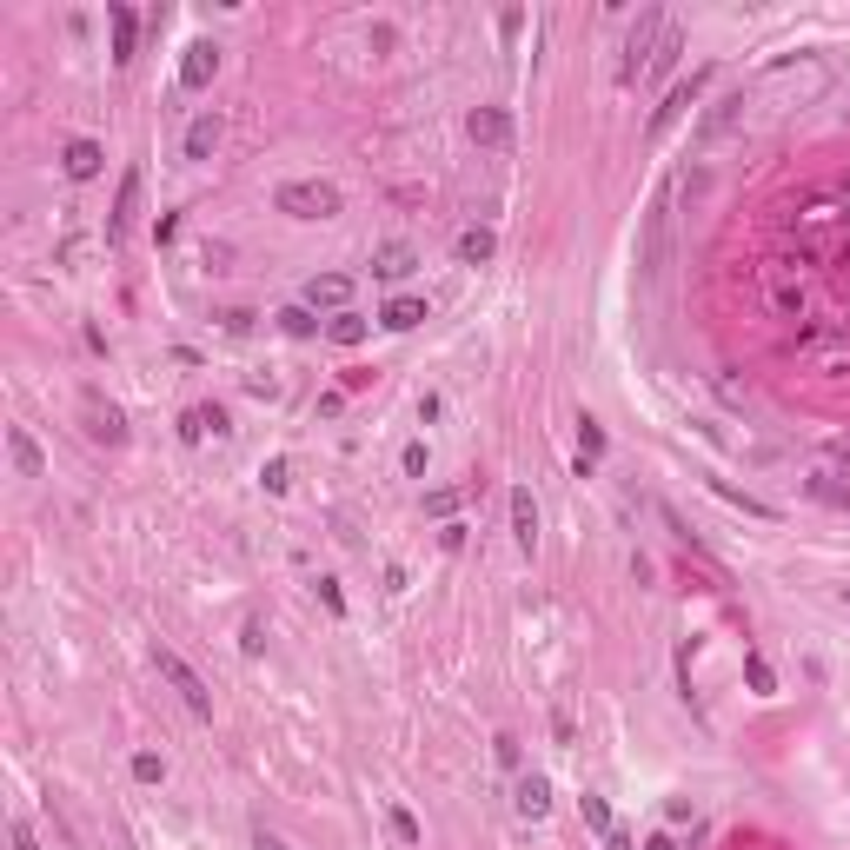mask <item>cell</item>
Listing matches in <instances>:
<instances>
[{"mask_svg":"<svg viewBox=\"0 0 850 850\" xmlns=\"http://www.w3.org/2000/svg\"><path fill=\"white\" fill-rule=\"evenodd\" d=\"M665 27H671V20L658 14V7H645V14H638V27L625 34V60H618V87H638V74H651V54H658Z\"/></svg>","mask_w":850,"mask_h":850,"instance_id":"1","label":"cell"},{"mask_svg":"<svg viewBox=\"0 0 850 850\" xmlns=\"http://www.w3.org/2000/svg\"><path fill=\"white\" fill-rule=\"evenodd\" d=\"M273 206L279 213H293V220H333L339 213V186L333 180H286Z\"/></svg>","mask_w":850,"mask_h":850,"instance_id":"2","label":"cell"},{"mask_svg":"<svg viewBox=\"0 0 850 850\" xmlns=\"http://www.w3.org/2000/svg\"><path fill=\"white\" fill-rule=\"evenodd\" d=\"M153 665H160V678H167L173 691L186 698V711H193V718H213V691H206V678H200L193 665H186L180 651H167V645H160V651H153Z\"/></svg>","mask_w":850,"mask_h":850,"instance_id":"3","label":"cell"},{"mask_svg":"<svg viewBox=\"0 0 850 850\" xmlns=\"http://www.w3.org/2000/svg\"><path fill=\"white\" fill-rule=\"evenodd\" d=\"M665 226H671V186L645 213V246H638V266H645V273H658V259H665Z\"/></svg>","mask_w":850,"mask_h":850,"instance_id":"4","label":"cell"},{"mask_svg":"<svg viewBox=\"0 0 850 850\" xmlns=\"http://www.w3.org/2000/svg\"><path fill=\"white\" fill-rule=\"evenodd\" d=\"M346 299H352V273H313L306 279V306L313 313H346Z\"/></svg>","mask_w":850,"mask_h":850,"instance_id":"5","label":"cell"},{"mask_svg":"<svg viewBox=\"0 0 850 850\" xmlns=\"http://www.w3.org/2000/svg\"><path fill=\"white\" fill-rule=\"evenodd\" d=\"M213 74H220V47H213V40H193V47H186V60H180V87L200 93Z\"/></svg>","mask_w":850,"mask_h":850,"instance_id":"6","label":"cell"},{"mask_svg":"<svg viewBox=\"0 0 850 850\" xmlns=\"http://www.w3.org/2000/svg\"><path fill=\"white\" fill-rule=\"evenodd\" d=\"M465 133H472L479 147H505V140H512V113H505V107H472Z\"/></svg>","mask_w":850,"mask_h":850,"instance_id":"7","label":"cell"},{"mask_svg":"<svg viewBox=\"0 0 850 850\" xmlns=\"http://www.w3.org/2000/svg\"><path fill=\"white\" fill-rule=\"evenodd\" d=\"M133 206H140V167L120 173V193H113V213H107V240H120L133 226Z\"/></svg>","mask_w":850,"mask_h":850,"instance_id":"8","label":"cell"},{"mask_svg":"<svg viewBox=\"0 0 850 850\" xmlns=\"http://www.w3.org/2000/svg\"><path fill=\"white\" fill-rule=\"evenodd\" d=\"M60 167H67V180H100V167H107V153L93 147V140H67V153H60Z\"/></svg>","mask_w":850,"mask_h":850,"instance_id":"9","label":"cell"},{"mask_svg":"<svg viewBox=\"0 0 850 850\" xmlns=\"http://www.w3.org/2000/svg\"><path fill=\"white\" fill-rule=\"evenodd\" d=\"M87 439H100V445H127V419L113 406H100V399H87Z\"/></svg>","mask_w":850,"mask_h":850,"instance_id":"10","label":"cell"},{"mask_svg":"<svg viewBox=\"0 0 850 850\" xmlns=\"http://www.w3.org/2000/svg\"><path fill=\"white\" fill-rule=\"evenodd\" d=\"M698 93H704V74H691V87H671V100H665L658 113H651V133H671V127L684 120V107L698 100Z\"/></svg>","mask_w":850,"mask_h":850,"instance_id":"11","label":"cell"},{"mask_svg":"<svg viewBox=\"0 0 850 850\" xmlns=\"http://www.w3.org/2000/svg\"><path fill=\"white\" fill-rule=\"evenodd\" d=\"M107 20H113V60L127 67L133 47H140V14H133V7H107Z\"/></svg>","mask_w":850,"mask_h":850,"instance_id":"12","label":"cell"},{"mask_svg":"<svg viewBox=\"0 0 850 850\" xmlns=\"http://www.w3.org/2000/svg\"><path fill=\"white\" fill-rule=\"evenodd\" d=\"M512 538H518V552H532V545H538V505H532L525 485L512 492Z\"/></svg>","mask_w":850,"mask_h":850,"instance_id":"13","label":"cell"},{"mask_svg":"<svg viewBox=\"0 0 850 850\" xmlns=\"http://www.w3.org/2000/svg\"><path fill=\"white\" fill-rule=\"evenodd\" d=\"M213 153H220V113H200L186 127V160H213Z\"/></svg>","mask_w":850,"mask_h":850,"instance_id":"14","label":"cell"},{"mask_svg":"<svg viewBox=\"0 0 850 850\" xmlns=\"http://www.w3.org/2000/svg\"><path fill=\"white\" fill-rule=\"evenodd\" d=\"M412 266H419V253H412L406 240H392V246H379V253H372V273H379V279H406Z\"/></svg>","mask_w":850,"mask_h":850,"instance_id":"15","label":"cell"},{"mask_svg":"<svg viewBox=\"0 0 850 850\" xmlns=\"http://www.w3.org/2000/svg\"><path fill=\"white\" fill-rule=\"evenodd\" d=\"M738 113H744V93H731V100H718V107L704 113V127H698V147H711L724 127H738Z\"/></svg>","mask_w":850,"mask_h":850,"instance_id":"16","label":"cell"},{"mask_svg":"<svg viewBox=\"0 0 850 850\" xmlns=\"http://www.w3.org/2000/svg\"><path fill=\"white\" fill-rule=\"evenodd\" d=\"M492 253H499V233H492V226H465L459 233V259L465 266H485Z\"/></svg>","mask_w":850,"mask_h":850,"instance_id":"17","label":"cell"},{"mask_svg":"<svg viewBox=\"0 0 850 850\" xmlns=\"http://www.w3.org/2000/svg\"><path fill=\"white\" fill-rule=\"evenodd\" d=\"M206 432H213V439L226 432V412H220V406H193V412L180 419V439H193V445H200Z\"/></svg>","mask_w":850,"mask_h":850,"instance_id":"18","label":"cell"},{"mask_svg":"<svg viewBox=\"0 0 850 850\" xmlns=\"http://www.w3.org/2000/svg\"><path fill=\"white\" fill-rule=\"evenodd\" d=\"M518 817H545L552 811V784H545V777H518Z\"/></svg>","mask_w":850,"mask_h":850,"instance_id":"19","label":"cell"},{"mask_svg":"<svg viewBox=\"0 0 850 850\" xmlns=\"http://www.w3.org/2000/svg\"><path fill=\"white\" fill-rule=\"evenodd\" d=\"M844 213H850L844 200H804V206H797V226H804V233H817V226H837Z\"/></svg>","mask_w":850,"mask_h":850,"instance_id":"20","label":"cell"},{"mask_svg":"<svg viewBox=\"0 0 850 850\" xmlns=\"http://www.w3.org/2000/svg\"><path fill=\"white\" fill-rule=\"evenodd\" d=\"M419 319H425V299H412V293H406V299H392L386 313H379V326H392V333H412Z\"/></svg>","mask_w":850,"mask_h":850,"instance_id":"21","label":"cell"},{"mask_svg":"<svg viewBox=\"0 0 850 850\" xmlns=\"http://www.w3.org/2000/svg\"><path fill=\"white\" fill-rule=\"evenodd\" d=\"M7 445H14V465H20V472H27V479H40V472H47V459H40V445L27 439V432H20V425H14V432H7Z\"/></svg>","mask_w":850,"mask_h":850,"instance_id":"22","label":"cell"},{"mask_svg":"<svg viewBox=\"0 0 850 850\" xmlns=\"http://www.w3.org/2000/svg\"><path fill=\"white\" fill-rule=\"evenodd\" d=\"M678 54H684V34H678V27H665V40H658V54H651V80H665L671 67H678Z\"/></svg>","mask_w":850,"mask_h":850,"instance_id":"23","label":"cell"},{"mask_svg":"<svg viewBox=\"0 0 850 850\" xmlns=\"http://www.w3.org/2000/svg\"><path fill=\"white\" fill-rule=\"evenodd\" d=\"M771 306L777 313H804V286H791L784 273H771Z\"/></svg>","mask_w":850,"mask_h":850,"instance_id":"24","label":"cell"},{"mask_svg":"<svg viewBox=\"0 0 850 850\" xmlns=\"http://www.w3.org/2000/svg\"><path fill=\"white\" fill-rule=\"evenodd\" d=\"M744 684H751V691H758V698H771V691H777V671L764 665L758 651H751V658H744Z\"/></svg>","mask_w":850,"mask_h":850,"instance_id":"25","label":"cell"},{"mask_svg":"<svg viewBox=\"0 0 850 850\" xmlns=\"http://www.w3.org/2000/svg\"><path fill=\"white\" fill-rule=\"evenodd\" d=\"M811 499H824V505H837V512H850V485H837L831 472H817V479H811Z\"/></svg>","mask_w":850,"mask_h":850,"instance_id":"26","label":"cell"},{"mask_svg":"<svg viewBox=\"0 0 850 850\" xmlns=\"http://www.w3.org/2000/svg\"><path fill=\"white\" fill-rule=\"evenodd\" d=\"M598 452H605V425H598V419H578V459L598 465Z\"/></svg>","mask_w":850,"mask_h":850,"instance_id":"27","label":"cell"},{"mask_svg":"<svg viewBox=\"0 0 850 850\" xmlns=\"http://www.w3.org/2000/svg\"><path fill=\"white\" fill-rule=\"evenodd\" d=\"M279 326H286V333H293V339H313V333H319L313 306H286V313H279Z\"/></svg>","mask_w":850,"mask_h":850,"instance_id":"28","label":"cell"},{"mask_svg":"<svg viewBox=\"0 0 850 850\" xmlns=\"http://www.w3.org/2000/svg\"><path fill=\"white\" fill-rule=\"evenodd\" d=\"M811 359H817V372H831V379H837V372H850V346H817V339H811Z\"/></svg>","mask_w":850,"mask_h":850,"instance_id":"29","label":"cell"},{"mask_svg":"<svg viewBox=\"0 0 850 850\" xmlns=\"http://www.w3.org/2000/svg\"><path fill=\"white\" fill-rule=\"evenodd\" d=\"M386 824H392V837H399V844H419V837H425V831H419V817H412L406 804H392V811H386Z\"/></svg>","mask_w":850,"mask_h":850,"instance_id":"30","label":"cell"},{"mask_svg":"<svg viewBox=\"0 0 850 850\" xmlns=\"http://www.w3.org/2000/svg\"><path fill=\"white\" fill-rule=\"evenodd\" d=\"M326 333H333V346H359V339H366V319H359V313H339Z\"/></svg>","mask_w":850,"mask_h":850,"instance_id":"31","label":"cell"},{"mask_svg":"<svg viewBox=\"0 0 850 850\" xmlns=\"http://www.w3.org/2000/svg\"><path fill=\"white\" fill-rule=\"evenodd\" d=\"M459 499H465L459 485H439V492L425 499V512H432V518H452V512H459Z\"/></svg>","mask_w":850,"mask_h":850,"instance_id":"32","label":"cell"},{"mask_svg":"<svg viewBox=\"0 0 850 850\" xmlns=\"http://www.w3.org/2000/svg\"><path fill=\"white\" fill-rule=\"evenodd\" d=\"M319 605L333 611V618H346V592H339V578H319Z\"/></svg>","mask_w":850,"mask_h":850,"instance_id":"33","label":"cell"},{"mask_svg":"<svg viewBox=\"0 0 850 850\" xmlns=\"http://www.w3.org/2000/svg\"><path fill=\"white\" fill-rule=\"evenodd\" d=\"M133 777H140V784H160V777H167V764L153 758V751H140V758H133Z\"/></svg>","mask_w":850,"mask_h":850,"instance_id":"34","label":"cell"},{"mask_svg":"<svg viewBox=\"0 0 850 850\" xmlns=\"http://www.w3.org/2000/svg\"><path fill=\"white\" fill-rule=\"evenodd\" d=\"M585 824H592V831H611V804L592 797V791H585Z\"/></svg>","mask_w":850,"mask_h":850,"instance_id":"35","label":"cell"},{"mask_svg":"<svg viewBox=\"0 0 850 850\" xmlns=\"http://www.w3.org/2000/svg\"><path fill=\"white\" fill-rule=\"evenodd\" d=\"M259 479H266V492H286V485H293V465H286V459H273L266 472H259Z\"/></svg>","mask_w":850,"mask_h":850,"instance_id":"36","label":"cell"},{"mask_svg":"<svg viewBox=\"0 0 850 850\" xmlns=\"http://www.w3.org/2000/svg\"><path fill=\"white\" fill-rule=\"evenodd\" d=\"M399 465H406L412 479H419V472H425V445H406V452H399Z\"/></svg>","mask_w":850,"mask_h":850,"instance_id":"37","label":"cell"},{"mask_svg":"<svg viewBox=\"0 0 850 850\" xmlns=\"http://www.w3.org/2000/svg\"><path fill=\"white\" fill-rule=\"evenodd\" d=\"M240 651H266V625H246L240 631Z\"/></svg>","mask_w":850,"mask_h":850,"instance_id":"38","label":"cell"},{"mask_svg":"<svg viewBox=\"0 0 850 850\" xmlns=\"http://www.w3.org/2000/svg\"><path fill=\"white\" fill-rule=\"evenodd\" d=\"M14 850H40V844H34V831H27L20 817H14Z\"/></svg>","mask_w":850,"mask_h":850,"instance_id":"39","label":"cell"},{"mask_svg":"<svg viewBox=\"0 0 850 850\" xmlns=\"http://www.w3.org/2000/svg\"><path fill=\"white\" fill-rule=\"evenodd\" d=\"M605 850H638V844H631L625 831H605Z\"/></svg>","mask_w":850,"mask_h":850,"instance_id":"40","label":"cell"},{"mask_svg":"<svg viewBox=\"0 0 850 850\" xmlns=\"http://www.w3.org/2000/svg\"><path fill=\"white\" fill-rule=\"evenodd\" d=\"M253 850H286V844H279L273 831H259V837H253Z\"/></svg>","mask_w":850,"mask_h":850,"instance_id":"41","label":"cell"},{"mask_svg":"<svg viewBox=\"0 0 850 850\" xmlns=\"http://www.w3.org/2000/svg\"><path fill=\"white\" fill-rule=\"evenodd\" d=\"M831 459H837V465H850V439H837V445H831Z\"/></svg>","mask_w":850,"mask_h":850,"instance_id":"42","label":"cell"},{"mask_svg":"<svg viewBox=\"0 0 850 850\" xmlns=\"http://www.w3.org/2000/svg\"><path fill=\"white\" fill-rule=\"evenodd\" d=\"M645 850H678V844H671V837H665V831H658V837H651V844H645Z\"/></svg>","mask_w":850,"mask_h":850,"instance_id":"43","label":"cell"},{"mask_svg":"<svg viewBox=\"0 0 850 850\" xmlns=\"http://www.w3.org/2000/svg\"><path fill=\"white\" fill-rule=\"evenodd\" d=\"M844 605H850V585H844Z\"/></svg>","mask_w":850,"mask_h":850,"instance_id":"44","label":"cell"}]
</instances>
